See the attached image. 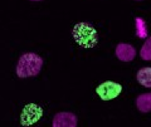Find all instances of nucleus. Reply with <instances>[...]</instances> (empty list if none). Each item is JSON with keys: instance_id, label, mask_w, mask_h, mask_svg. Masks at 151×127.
<instances>
[{"instance_id": "obj_1", "label": "nucleus", "mask_w": 151, "mask_h": 127, "mask_svg": "<svg viewBox=\"0 0 151 127\" xmlns=\"http://www.w3.org/2000/svg\"><path fill=\"white\" fill-rule=\"evenodd\" d=\"M42 68H43V59H42L40 55L28 52V53L20 55L15 72L19 78H29L38 76L40 73Z\"/></svg>"}, {"instance_id": "obj_2", "label": "nucleus", "mask_w": 151, "mask_h": 127, "mask_svg": "<svg viewBox=\"0 0 151 127\" xmlns=\"http://www.w3.org/2000/svg\"><path fill=\"white\" fill-rule=\"evenodd\" d=\"M72 37L76 43L82 48H93L98 43V34L94 27L89 23L81 22L77 23L72 29Z\"/></svg>"}, {"instance_id": "obj_3", "label": "nucleus", "mask_w": 151, "mask_h": 127, "mask_svg": "<svg viewBox=\"0 0 151 127\" xmlns=\"http://www.w3.org/2000/svg\"><path fill=\"white\" fill-rule=\"evenodd\" d=\"M97 95L100 96L101 100L103 101H111L113 98H116L119 95H121L122 92V86L117 82H112V81H107L101 83L100 86L96 88Z\"/></svg>"}, {"instance_id": "obj_4", "label": "nucleus", "mask_w": 151, "mask_h": 127, "mask_svg": "<svg viewBox=\"0 0 151 127\" xmlns=\"http://www.w3.org/2000/svg\"><path fill=\"white\" fill-rule=\"evenodd\" d=\"M43 115V110L34 105V103H30L28 105L24 110L22 112V117H20V121H22V125L23 126H30L33 123H35Z\"/></svg>"}, {"instance_id": "obj_5", "label": "nucleus", "mask_w": 151, "mask_h": 127, "mask_svg": "<svg viewBox=\"0 0 151 127\" xmlns=\"http://www.w3.org/2000/svg\"><path fill=\"white\" fill-rule=\"evenodd\" d=\"M77 123L78 118L72 112H58L52 121L53 127H76Z\"/></svg>"}, {"instance_id": "obj_6", "label": "nucleus", "mask_w": 151, "mask_h": 127, "mask_svg": "<svg viewBox=\"0 0 151 127\" xmlns=\"http://www.w3.org/2000/svg\"><path fill=\"white\" fill-rule=\"evenodd\" d=\"M115 54L122 62H131L136 57V49L129 43H119L116 45Z\"/></svg>"}, {"instance_id": "obj_7", "label": "nucleus", "mask_w": 151, "mask_h": 127, "mask_svg": "<svg viewBox=\"0 0 151 127\" xmlns=\"http://www.w3.org/2000/svg\"><path fill=\"white\" fill-rule=\"evenodd\" d=\"M136 107L142 113L151 112V93H142L136 98Z\"/></svg>"}, {"instance_id": "obj_8", "label": "nucleus", "mask_w": 151, "mask_h": 127, "mask_svg": "<svg viewBox=\"0 0 151 127\" xmlns=\"http://www.w3.org/2000/svg\"><path fill=\"white\" fill-rule=\"evenodd\" d=\"M136 78L140 84H142L146 88H151V67H144L141 68L137 74H136Z\"/></svg>"}, {"instance_id": "obj_9", "label": "nucleus", "mask_w": 151, "mask_h": 127, "mask_svg": "<svg viewBox=\"0 0 151 127\" xmlns=\"http://www.w3.org/2000/svg\"><path fill=\"white\" fill-rule=\"evenodd\" d=\"M140 55L144 60H151V37H149L144 43V45L141 47Z\"/></svg>"}, {"instance_id": "obj_10", "label": "nucleus", "mask_w": 151, "mask_h": 127, "mask_svg": "<svg viewBox=\"0 0 151 127\" xmlns=\"http://www.w3.org/2000/svg\"><path fill=\"white\" fill-rule=\"evenodd\" d=\"M136 22H137V27H139L137 37H140V38H146V37H147V30H146L145 22L142 19H140V18H136Z\"/></svg>"}, {"instance_id": "obj_11", "label": "nucleus", "mask_w": 151, "mask_h": 127, "mask_svg": "<svg viewBox=\"0 0 151 127\" xmlns=\"http://www.w3.org/2000/svg\"><path fill=\"white\" fill-rule=\"evenodd\" d=\"M32 1H42V0H32Z\"/></svg>"}, {"instance_id": "obj_12", "label": "nucleus", "mask_w": 151, "mask_h": 127, "mask_svg": "<svg viewBox=\"0 0 151 127\" xmlns=\"http://www.w3.org/2000/svg\"><path fill=\"white\" fill-rule=\"evenodd\" d=\"M136 1H141V0H136Z\"/></svg>"}]
</instances>
